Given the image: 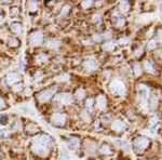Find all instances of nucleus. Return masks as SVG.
<instances>
[{
    "instance_id": "15",
    "label": "nucleus",
    "mask_w": 162,
    "mask_h": 160,
    "mask_svg": "<svg viewBox=\"0 0 162 160\" xmlns=\"http://www.w3.org/2000/svg\"><path fill=\"white\" fill-rule=\"evenodd\" d=\"M68 144H69V147L70 148L76 149V148H78V146H79V141L75 138H69Z\"/></svg>"
},
{
    "instance_id": "6",
    "label": "nucleus",
    "mask_w": 162,
    "mask_h": 160,
    "mask_svg": "<svg viewBox=\"0 0 162 160\" xmlns=\"http://www.w3.org/2000/svg\"><path fill=\"white\" fill-rule=\"evenodd\" d=\"M65 121H66V117L63 114L56 113L52 116V122L54 124H56V126H63L65 123Z\"/></svg>"
},
{
    "instance_id": "8",
    "label": "nucleus",
    "mask_w": 162,
    "mask_h": 160,
    "mask_svg": "<svg viewBox=\"0 0 162 160\" xmlns=\"http://www.w3.org/2000/svg\"><path fill=\"white\" fill-rule=\"evenodd\" d=\"M148 95H149V91H148V89L146 88L145 86H140L138 88V96H140V101L143 103H145L148 99Z\"/></svg>"
},
{
    "instance_id": "29",
    "label": "nucleus",
    "mask_w": 162,
    "mask_h": 160,
    "mask_svg": "<svg viewBox=\"0 0 162 160\" xmlns=\"http://www.w3.org/2000/svg\"><path fill=\"white\" fill-rule=\"evenodd\" d=\"M155 43H156L155 41H151L149 44H148V48H149V49H154V48L156 47V44H155Z\"/></svg>"
},
{
    "instance_id": "17",
    "label": "nucleus",
    "mask_w": 162,
    "mask_h": 160,
    "mask_svg": "<svg viewBox=\"0 0 162 160\" xmlns=\"http://www.w3.org/2000/svg\"><path fill=\"white\" fill-rule=\"evenodd\" d=\"M59 46V42L56 40H49L48 41V47L50 48H57Z\"/></svg>"
},
{
    "instance_id": "32",
    "label": "nucleus",
    "mask_w": 162,
    "mask_h": 160,
    "mask_svg": "<svg viewBox=\"0 0 162 160\" xmlns=\"http://www.w3.org/2000/svg\"><path fill=\"white\" fill-rule=\"evenodd\" d=\"M159 39H160V41H162V30L159 32Z\"/></svg>"
},
{
    "instance_id": "23",
    "label": "nucleus",
    "mask_w": 162,
    "mask_h": 160,
    "mask_svg": "<svg viewBox=\"0 0 162 160\" xmlns=\"http://www.w3.org/2000/svg\"><path fill=\"white\" fill-rule=\"evenodd\" d=\"M145 67H146V69H147L148 72L154 73V67H152V65L150 64L149 62H146V63H145Z\"/></svg>"
},
{
    "instance_id": "19",
    "label": "nucleus",
    "mask_w": 162,
    "mask_h": 160,
    "mask_svg": "<svg viewBox=\"0 0 162 160\" xmlns=\"http://www.w3.org/2000/svg\"><path fill=\"white\" fill-rule=\"evenodd\" d=\"M113 48H115V43L113 42H108V43H105V46H104V49L105 50H113Z\"/></svg>"
},
{
    "instance_id": "27",
    "label": "nucleus",
    "mask_w": 162,
    "mask_h": 160,
    "mask_svg": "<svg viewBox=\"0 0 162 160\" xmlns=\"http://www.w3.org/2000/svg\"><path fill=\"white\" fill-rule=\"evenodd\" d=\"M91 5H92L91 1H83V2H82V7L83 8H88V7H90Z\"/></svg>"
},
{
    "instance_id": "26",
    "label": "nucleus",
    "mask_w": 162,
    "mask_h": 160,
    "mask_svg": "<svg viewBox=\"0 0 162 160\" xmlns=\"http://www.w3.org/2000/svg\"><path fill=\"white\" fill-rule=\"evenodd\" d=\"M17 13H19V11H17V9H16V8H13L12 10L10 11V14L12 15V16H15V15H16Z\"/></svg>"
},
{
    "instance_id": "3",
    "label": "nucleus",
    "mask_w": 162,
    "mask_h": 160,
    "mask_svg": "<svg viewBox=\"0 0 162 160\" xmlns=\"http://www.w3.org/2000/svg\"><path fill=\"white\" fill-rule=\"evenodd\" d=\"M54 92H55V89H53V88L48 89V90H44V91H42L41 93H39V95H38V100H39L40 102L49 101L52 96H53Z\"/></svg>"
},
{
    "instance_id": "28",
    "label": "nucleus",
    "mask_w": 162,
    "mask_h": 160,
    "mask_svg": "<svg viewBox=\"0 0 162 160\" xmlns=\"http://www.w3.org/2000/svg\"><path fill=\"white\" fill-rule=\"evenodd\" d=\"M2 108H5V101L0 97V109H2Z\"/></svg>"
},
{
    "instance_id": "10",
    "label": "nucleus",
    "mask_w": 162,
    "mask_h": 160,
    "mask_svg": "<svg viewBox=\"0 0 162 160\" xmlns=\"http://www.w3.org/2000/svg\"><path fill=\"white\" fill-rule=\"evenodd\" d=\"M84 68L88 69V70H94V69L97 68V63H96V61H94L92 59L86 60L84 62Z\"/></svg>"
},
{
    "instance_id": "9",
    "label": "nucleus",
    "mask_w": 162,
    "mask_h": 160,
    "mask_svg": "<svg viewBox=\"0 0 162 160\" xmlns=\"http://www.w3.org/2000/svg\"><path fill=\"white\" fill-rule=\"evenodd\" d=\"M148 144H149V141H148L147 138H137V140L135 141L134 146H135L136 148H138V149H144V148L147 147Z\"/></svg>"
},
{
    "instance_id": "2",
    "label": "nucleus",
    "mask_w": 162,
    "mask_h": 160,
    "mask_svg": "<svg viewBox=\"0 0 162 160\" xmlns=\"http://www.w3.org/2000/svg\"><path fill=\"white\" fill-rule=\"evenodd\" d=\"M43 41V36L40 32H35L30 35L29 37V43L32 46H40Z\"/></svg>"
},
{
    "instance_id": "22",
    "label": "nucleus",
    "mask_w": 162,
    "mask_h": 160,
    "mask_svg": "<svg viewBox=\"0 0 162 160\" xmlns=\"http://www.w3.org/2000/svg\"><path fill=\"white\" fill-rule=\"evenodd\" d=\"M83 94H84V91L81 89V90H78L77 91V94H76V96H77V99L78 100H81L82 97H83Z\"/></svg>"
},
{
    "instance_id": "33",
    "label": "nucleus",
    "mask_w": 162,
    "mask_h": 160,
    "mask_svg": "<svg viewBox=\"0 0 162 160\" xmlns=\"http://www.w3.org/2000/svg\"><path fill=\"white\" fill-rule=\"evenodd\" d=\"M160 14L162 16V3H160Z\"/></svg>"
},
{
    "instance_id": "16",
    "label": "nucleus",
    "mask_w": 162,
    "mask_h": 160,
    "mask_svg": "<svg viewBox=\"0 0 162 160\" xmlns=\"http://www.w3.org/2000/svg\"><path fill=\"white\" fill-rule=\"evenodd\" d=\"M129 8H130V5H129V2H127V1H122V2L120 3V9L122 12H127V11L129 10Z\"/></svg>"
},
{
    "instance_id": "31",
    "label": "nucleus",
    "mask_w": 162,
    "mask_h": 160,
    "mask_svg": "<svg viewBox=\"0 0 162 160\" xmlns=\"http://www.w3.org/2000/svg\"><path fill=\"white\" fill-rule=\"evenodd\" d=\"M135 74L136 75L140 74V67H138V65H135Z\"/></svg>"
},
{
    "instance_id": "4",
    "label": "nucleus",
    "mask_w": 162,
    "mask_h": 160,
    "mask_svg": "<svg viewBox=\"0 0 162 160\" xmlns=\"http://www.w3.org/2000/svg\"><path fill=\"white\" fill-rule=\"evenodd\" d=\"M32 150H34L37 155H40V156H46L49 153L48 146L40 145V144H37V143H34V145H32Z\"/></svg>"
},
{
    "instance_id": "7",
    "label": "nucleus",
    "mask_w": 162,
    "mask_h": 160,
    "mask_svg": "<svg viewBox=\"0 0 162 160\" xmlns=\"http://www.w3.org/2000/svg\"><path fill=\"white\" fill-rule=\"evenodd\" d=\"M34 143L40 144V145H43V146H49V144L51 143V138H50L49 135L42 134V135H39L35 138Z\"/></svg>"
},
{
    "instance_id": "14",
    "label": "nucleus",
    "mask_w": 162,
    "mask_h": 160,
    "mask_svg": "<svg viewBox=\"0 0 162 160\" xmlns=\"http://www.w3.org/2000/svg\"><path fill=\"white\" fill-rule=\"evenodd\" d=\"M11 30H12L14 34H21L23 32L22 25L20 23H12L11 24Z\"/></svg>"
},
{
    "instance_id": "5",
    "label": "nucleus",
    "mask_w": 162,
    "mask_h": 160,
    "mask_svg": "<svg viewBox=\"0 0 162 160\" xmlns=\"http://www.w3.org/2000/svg\"><path fill=\"white\" fill-rule=\"evenodd\" d=\"M55 101L59 102V103H63V104H70L71 102H73V96L69 93H62V94H59V95L55 97Z\"/></svg>"
},
{
    "instance_id": "12",
    "label": "nucleus",
    "mask_w": 162,
    "mask_h": 160,
    "mask_svg": "<svg viewBox=\"0 0 162 160\" xmlns=\"http://www.w3.org/2000/svg\"><path fill=\"white\" fill-rule=\"evenodd\" d=\"M113 129L115 131H118V132H120V131H123L125 129V124L123 121L121 120H116L113 121Z\"/></svg>"
},
{
    "instance_id": "1",
    "label": "nucleus",
    "mask_w": 162,
    "mask_h": 160,
    "mask_svg": "<svg viewBox=\"0 0 162 160\" xmlns=\"http://www.w3.org/2000/svg\"><path fill=\"white\" fill-rule=\"evenodd\" d=\"M110 91L116 95H122L125 92L124 84L119 80H113L110 83Z\"/></svg>"
},
{
    "instance_id": "21",
    "label": "nucleus",
    "mask_w": 162,
    "mask_h": 160,
    "mask_svg": "<svg viewBox=\"0 0 162 160\" xmlns=\"http://www.w3.org/2000/svg\"><path fill=\"white\" fill-rule=\"evenodd\" d=\"M9 43H10V46H13V47H16L17 44H19V40L15 39V38H11V39L9 40Z\"/></svg>"
},
{
    "instance_id": "11",
    "label": "nucleus",
    "mask_w": 162,
    "mask_h": 160,
    "mask_svg": "<svg viewBox=\"0 0 162 160\" xmlns=\"http://www.w3.org/2000/svg\"><path fill=\"white\" fill-rule=\"evenodd\" d=\"M19 80H20V77H19V75L17 74H15V73H11V74H9L7 76V81L9 84L16 83Z\"/></svg>"
},
{
    "instance_id": "13",
    "label": "nucleus",
    "mask_w": 162,
    "mask_h": 160,
    "mask_svg": "<svg viewBox=\"0 0 162 160\" xmlns=\"http://www.w3.org/2000/svg\"><path fill=\"white\" fill-rule=\"evenodd\" d=\"M106 99H105V96L101 95V96H98L97 100H96V104H97V107L100 109H104L106 107Z\"/></svg>"
},
{
    "instance_id": "25",
    "label": "nucleus",
    "mask_w": 162,
    "mask_h": 160,
    "mask_svg": "<svg viewBox=\"0 0 162 160\" xmlns=\"http://www.w3.org/2000/svg\"><path fill=\"white\" fill-rule=\"evenodd\" d=\"M102 153H103V154H110V150L108 149V146H103Z\"/></svg>"
},
{
    "instance_id": "30",
    "label": "nucleus",
    "mask_w": 162,
    "mask_h": 160,
    "mask_svg": "<svg viewBox=\"0 0 162 160\" xmlns=\"http://www.w3.org/2000/svg\"><path fill=\"white\" fill-rule=\"evenodd\" d=\"M92 102H93V101H92L91 99L88 100V101H86V107H91V106H92Z\"/></svg>"
},
{
    "instance_id": "20",
    "label": "nucleus",
    "mask_w": 162,
    "mask_h": 160,
    "mask_svg": "<svg viewBox=\"0 0 162 160\" xmlns=\"http://www.w3.org/2000/svg\"><path fill=\"white\" fill-rule=\"evenodd\" d=\"M70 156L68 155V153L67 151H65V150H63V153H62V160H70Z\"/></svg>"
},
{
    "instance_id": "24",
    "label": "nucleus",
    "mask_w": 162,
    "mask_h": 160,
    "mask_svg": "<svg viewBox=\"0 0 162 160\" xmlns=\"http://www.w3.org/2000/svg\"><path fill=\"white\" fill-rule=\"evenodd\" d=\"M123 23H124V20H123V19H121V17H117V22H116V24L118 25V26L123 25Z\"/></svg>"
},
{
    "instance_id": "18",
    "label": "nucleus",
    "mask_w": 162,
    "mask_h": 160,
    "mask_svg": "<svg viewBox=\"0 0 162 160\" xmlns=\"http://www.w3.org/2000/svg\"><path fill=\"white\" fill-rule=\"evenodd\" d=\"M8 123V117L5 115H0V124L5 126Z\"/></svg>"
}]
</instances>
